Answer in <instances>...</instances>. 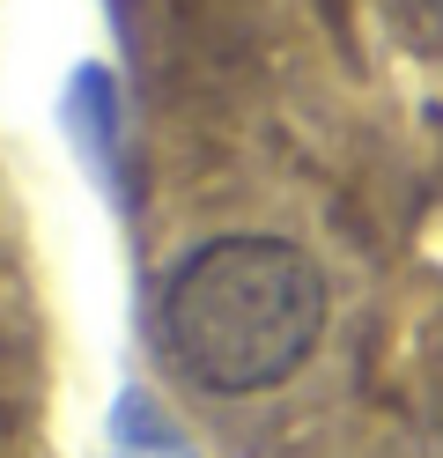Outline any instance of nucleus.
<instances>
[{"label":"nucleus","mask_w":443,"mask_h":458,"mask_svg":"<svg viewBox=\"0 0 443 458\" xmlns=\"http://www.w3.org/2000/svg\"><path fill=\"white\" fill-rule=\"evenodd\" d=\"M325 274L288 237H215L170 267L156 340L192 392L251 399L288 385L325 333Z\"/></svg>","instance_id":"obj_1"},{"label":"nucleus","mask_w":443,"mask_h":458,"mask_svg":"<svg viewBox=\"0 0 443 458\" xmlns=\"http://www.w3.org/2000/svg\"><path fill=\"white\" fill-rule=\"evenodd\" d=\"M406 8H413V30H422V45L443 52V0H406Z\"/></svg>","instance_id":"obj_2"}]
</instances>
